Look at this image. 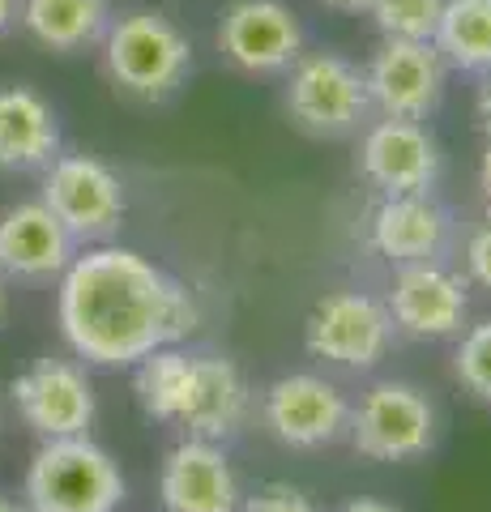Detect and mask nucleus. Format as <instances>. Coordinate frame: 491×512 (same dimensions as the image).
<instances>
[{
  "instance_id": "nucleus-15",
  "label": "nucleus",
  "mask_w": 491,
  "mask_h": 512,
  "mask_svg": "<svg viewBox=\"0 0 491 512\" xmlns=\"http://www.w3.org/2000/svg\"><path fill=\"white\" fill-rule=\"evenodd\" d=\"M158 495L167 512H235L240 508V483L227 453L214 440L188 436L176 444L158 474Z\"/></svg>"
},
{
  "instance_id": "nucleus-22",
  "label": "nucleus",
  "mask_w": 491,
  "mask_h": 512,
  "mask_svg": "<svg viewBox=\"0 0 491 512\" xmlns=\"http://www.w3.org/2000/svg\"><path fill=\"white\" fill-rule=\"evenodd\" d=\"M457 380H462L479 402L491 406V320L474 325L462 338V350H457Z\"/></svg>"
},
{
  "instance_id": "nucleus-5",
  "label": "nucleus",
  "mask_w": 491,
  "mask_h": 512,
  "mask_svg": "<svg viewBox=\"0 0 491 512\" xmlns=\"http://www.w3.org/2000/svg\"><path fill=\"white\" fill-rule=\"evenodd\" d=\"M287 111L312 137H346L368 124L372 99L363 69L338 52L299 56L287 69Z\"/></svg>"
},
{
  "instance_id": "nucleus-12",
  "label": "nucleus",
  "mask_w": 491,
  "mask_h": 512,
  "mask_svg": "<svg viewBox=\"0 0 491 512\" xmlns=\"http://www.w3.org/2000/svg\"><path fill=\"white\" fill-rule=\"evenodd\" d=\"M363 175L385 192V197H410V192H432L440 180V150L432 133L419 120L385 116L363 137Z\"/></svg>"
},
{
  "instance_id": "nucleus-23",
  "label": "nucleus",
  "mask_w": 491,
  "mask_h": 512,
  "mask_svg": "<svg viewBox=\"0 0 491 512\" xmlns=\"http://www.w3.org/2000/svg\"><path fill=\"white\" fill-rule=\"evenodd\" d=\"M244 512H316V504L295 487H265L261 495H252Z\"/></svg>"
},
{
  "instance_id": "nucleus-8",
  "label": "nucleus",
  "mask_w": 491,
  "mask_h": 512,
  "mask_svg": "<svg viewBox=\"0 0 491 512\" xmlns=\"http://www.w3.org/2000/svg\"><path fill=\"white\" fill-rule=\"evenodd\" d=\"M9 397H13V410L22 414V423L39 440L86 436L94 423V410H99L86 367H77L73 359H52V355L35 359L22 376H13Z\"/></svg>"
},
{
  "instance_id": "nucleus-14",
  "label": "nucleus",
  "mask_w": 491,
  "mask_h": 512,
  "mask_svg": "<svg viewBox=\"0 0 491 512\" xmlns=\"http://www.w3.org/2000/svg\"><path fill=\"white\" fill-rule=\"evenodd\" d=\"M265 423L282 444L321 448V444H334L346 431L351 406L321 376H282L265 393Z\"/></svg>"
},
{
  "instance_id": "nucleus-25",
  "label": "nucleus",
  "mask_w": 491,
  "mask_h": 512,
  "mask_svg": "<svg viewBox=\"0 0 491 512\" xmlns=\"http://www.w3.org/2000/svg\"><path fill=\"white\" fill-rule=\"evenodd\" d=\"M479 124L491 137V73H483V86H479Z\"/></svg>"
},
{
  "instance_id": "nucleus-30",
  "label": "nucleus",
  "mask_w": 491,
  "mask_h": 512,
  "mask_svg": "<svg viewBox=\"0 0 491 512\" xmlns=\"http://www.w3.org/2000/svg\"><path fill=\"white\" fill-rule=\"evenodd\" d=\"M5 312H9V291H5V278H0V325H5Z\"/></svg>"
},
{
  "instance_id": "nucleus-18",
  "label": "nucleus",
  "mask_w": 491,
  "mask_h": 512,
  "mask_svg": "<svg viewBox=\"0 0 491 512\" xmlns=\"http://www.w3.org/2000/svg\"><path fill=\"white\" fill-rule=\"evenodd\" d=\"M449 214L427 197V192H410V197H389L372 218V244L380 256L402 265L432 261L445 248Z\"/></svg>"
},
{
  "instance_id": "nucleus-21",
  "label": "nucleus",
  "mask_w": 491,
  "mask_h": 512,
  "mask_svg": "<svg viewBox=\"0 0 491 512\" xmlns=\"http://www.w3.org/2000/svg\"><path fill=\"white\" fill-rule=\"evenodd\" d=\"M440 9H445V0H372L368 5L380 39H415V43L436 39Z\"/></svg>"
},
{
  "instance_id": "nucleus-17",
  "label": "nucleus",
  "mask_w": 491,
  "mask_h": 512,
  "mask_svg": "<svg viewBox=\"0 0 491 512\" xmlns=\"http://www.w3.org/2000/svg\"><path fill=\"white\" fill-rule=\"evenodd\" d=\"M60 116L30 86H0V171H43L60 154Z\"/></svg>"
},
{
  "instance_id": "nucleus-24",
  "label": "nucleus",
  "mask_w": 491,
  "mask_h": 512,
  "mask_svg": "<svg viewBox=\"0 0 491 512\" xmlns=\"http://www.w3.org/2000/svg\"><path fill=\"white\" fill-rule=\"evenodd\" d=\"M466 256H470V274L479 278L483 286H491V222L470 239V252Z\"/></svg>"
},
{
  "instance_id": "nucleus-19",
  "label": "nucleus",
  "mask_w": 491,
  "mask_h": 512,
  "mask_svg": "<svg viewBox=\"0 0 491 512\" xmlns=\"http://www.w3.org/2000/svg\"><path fill=\"white\" fill-rule=\"evenodd\" d=\"M112 22L107 0H18V26L56 56L86 52Z\"/></svg>"
},
{
  "instance_id": "nucleus-20",
  "label": "nucleus",
  "mask_w": 491,
  "mask_h": 512,
  "mask_svg": "<svg viewBox=\"0 0 491 512\" xmlns=\"http://www.w3.org/2000/svg\"><path fill=\"white\" fill-rule=\"evenodd\" d=\"M436 52L466 73H491V0H445Z\"/></svg>"
},
{
  "instance_id": "nucleus-6",
  "label": "nucleus",
  "mask_w": 491,
  "mask_h": 512,
  "mask_svg": "<svg viewBox=\"0 0 491 512\" xmlns=\"http://www.w3.org/2000/svg\"><path fill=\"white\" fill-rule=\"evenodd\" d=\"M39 201L65 222L77 244H99V239L116 235L124 210H129L120 175L94 154H56L43 167Z\"/></svg>"
},
{
  "instance_id": "nucleus-10",
  "label": "nucleus",
  "mask_w": 491,
  "mask_h": 512,
  "mask_svg": "<svg viewBox=\"0 0 491 512\" xmlns=\"http://www.w3.org/2000/svg\"><path fill=\"white\" fill-rule=\"evenodd\" d=\"M218 52L240 73L274 77L304 56V26L282 0H231L218 22Z\"/></svg>"
},
{
  "instance_id": "nucleus-28",
  "label": "nucleus",
  "mask_w": 491,
  "mask_h": 512,
  "mask_svg": "<svg viewBox=\"0 0 491 512\" xmlns=\"http://www.w3.org/2000/svg\"><path fill=\"white\" fill-rule=\"evenodd\" d=\"M338 512H398V508H389V504H380V500H351V504H342Z\"/></svg>"
},
{
  "instance_id": "nucleus-29",
  "label": "nucleus",
  "mask_w": 491,
  "mask_h": 512,
  "mask_svg": "<svg viewBox=\"0 0 491 512\" xmlns=\"http://www.w3.org/2000/svg\"><path fill=\"white\" fill-rule=\"evenodd\" d=\"M321 5H329V9H342V13H368L372 0H321Z\"/></svg>"
},
{
  "instance_id": "nucleus-3",
  "label": "nucleus",
  "mask_w": 491,
  "mask_h": 512,
  "mask_svg": "<svg viewBox=\"0 0 491 512\" xmlns=\"http://www.w3.org/2000/svg\"><path fill=\"white\" fill-rule=\"evenodd\" d=\"M103 64L116 90L133 94V99L158 103L184 86L193 73V43L188 35L158 9H129L112 13L103 30Z\"/></svg>"
},
{
  "instance_id": "nucleus-27",
  "label": "nucleus",
  "mask_w": 491,
  "mask_h": 512,
  "mask_svg": "<svg viewBox=\"0 0 491 512\" xmlns=\"http://www.w3.org/2000/svg\"><path fill=\"white\" fill-rule=\"evenodd\" d=\"M479 188H483V201H487V218H491V146L483 154V167H479Z\"/></svg>"
},
{
  "instance_id": "nucleus-13",
  "label": "nucleus",
  "mask_w": 491,
  "mask_h": 512,
  "mask_svg": "<svg viewBox=\"0 0 491 512\" xmlns=\"http://www.w3.org/2000/svg\"><path fill=\"white\" fill-rule=\"evenodd\" d=\"M77 256V239L43 201H18L0 214V278L52 282Z\"/></svg>"
},
{
  "instance_id": "nucleus-16",
  "label": "nucleus",
  "mask_w": 491,
  "mask_h": 512,
  "mask_svg": "<svg viewBox=\"0 0 491 512\" xmlns=\"http://www.w3.org/2000/svg\"><path fill=\"white\" fill-rule=\"evenodd\" d=\"M466 308V286L427 261L406 265L389 295V316L415 338H449L466 325Z\"/></svg>"
},
{
  "instance_id": "nucleus-31",
  "label": "nucleus",
  "mask_w": 491,
  "mask_h": 512,
  "mask_svg": "<svg viewBox=\"0 0 491 512\" xmlns=\"http://www.w3.org/2000/svg\"><path fill=\"white\" fill-rule=\"evenodd\" d=\"M0 512H22V508H18V504H9L5 495H0Z\"/></svg>"
},
{
  "instance_id": "nucleus-7",
  "label": "nucleus",
  "mask_w": 491,
  "mask_h": 512,
  "mask_svg": "<svg viewBox=\"0 0 491 512\" xmlns=\"http://www.w3.org/2000/svg\"><path fill=\"white\" fill-rule=\"evenodd\" d=\"M351 440L372 461H410L436 444V410L432 402L402 380L372 384L359 410L351 414Z\"/></svg>"
},
{
  "instance_id": "nucleus-1",
  "label": "nucleus",
  "mask_w": 491,
  "mask_h": 512,
  "mask_svg": "<svg viewBox=\"0 0 491 512\" xmlns=\"http://www.w3.org/2000/svg\"><path fill=\"white\" fill-rule=\"evenodd\" d=\"M60 333L77 359L137 367L146 355L184 342L197 325L193 295L133 248H90L60 274Z\"/></svg>"
},
{
  "instance_id": "nucleus-11",
  "label": "nucleus",
  "mask_w": 491,
  "mask_h": 512,
  "mask_svg": "<svg viewBox=\"0 0 491 512\" xmlns=\"http://www.w3.org/2000/svg\"><path fill=\"white\" fill-rule=\"evenodd\" d=\"M389 338H393L389 308L359 291H342V295H329L325 303H316L304 333V342L316 359H329L342 367H372L389 350Z\"/></svg>"
},
{
  "instance_id": "nucleus-4",
  "label": "nucleus",
  "mask_w": 491,
  "mask_h": 512,
  "mask_svg": "<svg viewBox=\"0 0 491 512\" xmlns=\"http://www.w3.org/2000/svg\"><path fill=\"white\" fill-rule=\"evenodd\" d=\"M22 495L30 512H116L124 500V474L90 436L43 440L30 457Z\"/></svg>"
},
{
  "instance_id": "nucleus-2",
  "label": "nucleus",
  "mask_w": 491,
  "mask_h": 512,
  "mask_svg": "<svg viewBox=\"0 0 491 512\" xmlns=\"http://www.w3.org/2000/svg\"><path fill=\"white\" fill-rule=\"evenodd\" d=\"M141 410L158 423L184 427L197 440H227L248 414V384L227 355L163 346L137 363L133 376Z\"/></svg>"
},
{
  "instance_id": "nucleus-9",
  "label": "nucleus",
  "mask_w": 491,
  "mask_h": 512,
  "mask_svg": "<svg viewBox=\"0 0 491 512\" xmlns=\"http://www.w3.org/2000/svg\"><path fill=\"white\" fill-rule=\"evenodd\" d=\"M445 73L449 64L436 52V43L380 39L363 69V82L376 111L393 120H427L445 99Z\"/></svg>"
},
{
  "instance_id": "nucleus-26",
  "label": "nucleus",
  "mask_w": 491,
  "mask_h": 512,
  "mask_svg": "<svg viewBox=\"0 0 491 512\" xmlns=\"http://www.w3.org/2000/svg\"><path fill=\"white\" fill-rule=\"evenodd\" d=\"M18 26V0H0V39Z\"/></svg>"
}]
</instances>
